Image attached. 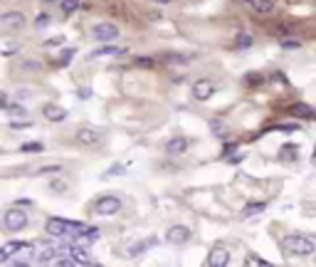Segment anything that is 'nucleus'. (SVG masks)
<instances>
[{
    "label": "nucleus",
    "mask_w": 316,
    "mask_h": 267,
    "mask_svg": "<svg viewBox=\"0 0 316 267\" xmlns=\"http://www.w3.org/2000/svg\"><path fill=\"white\" fill-rule=\"evenodd\" d=\"M284 248L289 255H299V257H311L316 250V243L311 235H287L284 238Z\"/></svg>",
    "instance_id": "obj_1"
},
{
    "label": "nucleus",
    "mask_w": 316,
    "mask_h": 267,
    "mask_svg": "<svg viewBox=\"0 0 316 267\" xmlns=\"http://www.w3.org/2000/svg\"><path fill=\"white\" fill-rule=\"evenodd\" d=\"M47 235L50 238H57V240H69L72 243V238L77 235V223L75 220H64V218H50L47 220Z\"/></svg>",
    "instance_id": "obj_2"
},
{
    "label": "nucleus",
    "mask_w": 316,
    "mask_h": 267,
    "mask_svg": "<svg viewBox=\"0 0 316 267\" xmlns=\"http://www.w3.org/2000/svg\"><path fill=\"white\" fill-rule=\"evenodd\" d=\"M27 223H30V215L20 208V206L8 208L5 213H3V225H5V230H10V232H20V230H25L27 228Z\"/></svg>",
    "instance_id": "obj_3"
},
{
    "label": "nucleus",
    "mask_w": 316,
    "mask_h": 267,
    "mask_svg": "<svg viewBox=\"0 0 316 267\" xmlns=\"http://www.w3.org/2000/svg\"><path fill=\"white\" fill-rule=\"evenodd\" d=\"M77 144H82V146H96L101 139H104V131L101 129H96V126H89V124H84V126H79L75 134Z\"/></svg>",
    "instance_id": "obj_4"
},
{
    "label": "nucleus",
    "mask_w": 316,
    "mask_h": 267,
    "mask_svg": "<svg viewBox=\"0 0 316 267\" xmlns=\"http://www.w3.org/2000/svg\"><path fill=\"white\" fill-rule=\"evenodd\" d=\"M27 25V18H25V13L22 10H5V13H0V27H5V30H22Z\"/></svg>",
    "instance_id": "obj_5"
},
{
    "label": "nucleus",
    "mask_w": 316,
    "mask_h": 267,
    "mask_svg": "<svg viewBox=\"0 0 316 267\" xmlns=\"http://www.w3.org/2000/svg\"><path fill=\"white\" fill-rule=\"evenodd\" d=\"M92 38L96 42H114L119 38V27L114 22H96L92 27Z\"/></svg>",
    "instance_id": "obj_6"
},
{
    "label": "nucleus",
    "mask_w": 316,
    "mask_h": 267,
    "mask_svg": "<svg viewBox=\"0 0 316 267\" xmlns=\"http://www.w3.org/2000/svg\"><path fill=\"white\" fill-rule=\"evenodd\" d=\"M96 213L99 215H116L119 210H121V198L119 195H114V193H109V195H101L99 201H96Z\"/></svg>",
    "instance_id": "obj_7"
},
{
    "label": "nucleus",
    "mask_w": 316,
    "mask_h": 267,
    "mask_svg": "<svg viewBox=\"0 0 316 267\" xmlns=\"http://www.w3.org/2000/svg\"><path fill=\"white\" fill-rule=\"evenodd\" d=\"M190 238H193V232L188 225H170L166 232V243H170V245H186V243H190Z\"/></svg>",
    "instance_id": "obj_8"
},
{
    "label": "nucleus",
    "mask_w": 316,
    "mask_h": 267,
    "mask_svg": "<svg viewBox=\"0 0 316 267\" xmlns=\"http://www.w3.org/2000/svg\"><path fill=\"white\" fill-rule=\"evenodd\" d=\"M213 94H215V82H213V79H198V82L193 84V96H195L198 102H207Z\"/></svg>",
    "instance_id": "obj_9"
},
{
    "label": "nucleus",
    "mask_w": 316,
    "mask_h": 267,
    "mask_svg": "<svg viewBox=\"0 0 316 267\" xmlns=\"http://www.w3.org/2000/svg\"><path fill=\"white\" fill-rule=\"evenodd\" d=\"M207 265L210 267H225L230 265V250L223 248V245H215L207 255Z\"/></svg>",
    "instance_id": "obj_10"
},
{
    "label": "nucleus",
    "mask_w": 316,
    "mask_h": 267,
    "mask_svg": "<svg viewBox=\"0 0 316 267\" xmlns=\"http://www.w3.org/2000/svg\"><path fill=\"white\" fill-rule=\"evenodd\" d=\"M35 262L40 265H47V262H55V255H57V248H52L50 243H42L40 248H35Z\"/></svg>",
    "instance_id": "obj_11"
},
{
    "label": "nucleus",
    "mask_w": 316,
    "mask_h": 267,
    "mask_svg": "<svg viewBox=\"0 0 316 267\" xmlns=\"http://www.w3.org/2000/svg\"><path fill=\"white\" fill-rule=\"evenodd\" d=\"M186 149H188V139H186V136H173V139L166 144V153H168V156H181V153H186Z\"/></svg>",
    "instance_id": "obj_12"
},
{
    "label": "nucleus",
    "mask_w": 316,
    "mask_h": 267,
    "mask_svg": "<svg viewBox=\"0 0 316 267\" xmlns=\"http://www.w3.org/2000/svg\"><path fill=\"white\" fill-rule=\"evenodd\" d=\"M42 116H45L47 121H64V119H67V109H62V107H57V104H45V107H42Z\"/></svg>",
    "instance_id": "obj_13"
},
{
    "label": "nucleus",
    "mask_w": 316,
    "mask_h": 267,
    "mask_svg": "<svg viewBox=\"0 0 316 267\" xmlns=\"http://www.w3.org/2000/svg\"><path fill=\"white\" fill-rule=\"evenodd\" d=\"M250 5H252V10H257L262 15H269V13H274V0H247Z\"/></svg>",
    "instance_id": "obj_14"
},
{
    "label": "nucleus",
    "mask_w": 316,
    "mask_h": 267,
    "mask_svg": "<svg viewBox=\"0 0 316 267\" xmlns=\"http://www.w3.org/2000/svg\"><path fill=\"white\" fill-rule=\"evenodd\" d=\"M292 114L301 116V119H316L314 107H309V104H304V102H299V104H294V107H292Z\"/></svg>",
    "instance_id": "obj_15"
},
{
    "label": "nucleus",
    "mask_w": 316,
    "mask_h": 267,
    "mask_svg": "<svg viewBox=\"0 0 316 267\" xmlns=\"http://www.w3.org/2000/svg\"><path fill=\"white\" fill-rule=\"evenodd\" d=\"M20 70H22V72H40V70H42V62L35 57L20 59Z\"/></svg>",
    "instance_id": "obj_16"
},
{
    "label": "nucleus",
    "mask_w": 316,
    "mask_h": 267,
    "mask_svg": "<svg viewBox=\"0 0 316 267\" xmlns=\"http://www.w3.org/2000/svg\"><path fill=\"white\" fill-rule=\"evenodd\" d=\"M235 45H237V50H247V47H252V45H255V38H252V32H237V38H235Z\"/></svg>",
    "instance_id": "obj_17"
},
{
    "label": "nucleus",
    "mask_w": 316,
    "mask_h": 267,
    "mask_svg": "<svg viewBox=\"0 0 316 267\" xmlns=\"http://www.w3.org/2000/svg\"><path fill=\"white\" fill-rule=\"evenodd\" d=\"M264 208H267V203H250V206H244V208H242V218L260 215V213H264Z\"/></svg>",
    "instance_id": "obj_18"
},
{
    "label": "nucleus",
    "mask_w": 316,
    "mask_h": 267,
    "mask_svg": "<svg viewBox=\"0 0 316 267\" xmlns=\"http://www.w3.org/2000/svg\"><path fill=\"white\" fill-rule=\"evenodd\" d=\"M59 3V10L64 13V15H72L75 10H79V5H82V0H57Z\"/></svg>",
    "instance_id": "obj_19"
},
{
    "label": "nucleus",
    "mask_w": 316,
    "mask_h": 267,
    "mask_svg": "<svg viewBox=\"0 0 316 267\" xmlns=\"http://www.w3.org/2000/svg\"><path fill=\"white\" fill-rule=\"evenodd\" d=\"M104 55H126V50H121V47H99L89 57H104Z\"/></svg>",
    "instance_id": "obj_20"
},
{
    "label": "nucleus",
    "mask_w": 316,
    "mask_h": 267,
    "mask_svg": "<svg viewBox=\"0 0 316 267\" xmlns=\"http://www.w3.org/2000/svg\"><path fill=\"white\" fill-rule=\"evenodd\" d=\"M62 171H64V169H62L59 163H50V166H40L38 176H52V173H57V176H59Z\"/></svg>",
    "instance_id": "obj_21"
},
{
    "label": "nucleus",
    "mask_w": 316,
    "mask_h": 267,
    "mask_svg": "<svg viewBox=\"0 0 316 267\" xmlns=\"http://www.w3.org/2000/svg\"><path fill=\"white\" fill-rule=\"evenodd\" d=\"M50 22H52V15H50V13H40L38 18H35V22H32V25H35L38 30H45V27H47Z\"/></svg>",
    "instance_id": "obj_22"
},
{
    "label": "nucleus",
    "mask_w": 316,
    "mask_h": 267,
    "mask_svg": "<svg viewBox=\"0 0 316 267\" xmlns=\"http://www.w3.org/2000/svg\"><path fill=\"white\" fill-rule=\"evenodd\" d=\"M72 57H75V50H64V52H62V57L57 59V64H59V67H67V64L72 62Z\"/></svg>",
    "instance_id": "obj_23"
},
{
    "label": "nucleus",
    "mask_w": 316,
    "mask_h": 267,
    "mask_svg": "<svg viewBox=\"0 0 316 267\" xmlns=\"http://www.w3.org/2000/svg\"><path fill=\"white\" fill-rule=\"evenodd\" d=\"M133 62H136V67H153L156 64V59L149 57V55H141V57H136Z\"/></svg>",
    "instance_id": "obj_24"
},
{
    "label": "nucleus",
    "mask_w": 316,
    "mask_h": 267,
    "mask_svg": "<svg viewBox=\"0 0 316 267\" xmlns=\"http://www.w3.org/2000/svg\"><path fill=\"white\" fill-rule=\"evenodd\" d=\"M119 173H124V166H121V163H114L109 171H104V176H101V178H114V176H119Z\"/></svg>",
    "instance_id": "obj_25"
},
{
    "label": "nucleus",
    "mask_w": 316,
    "mask_h": 267,
    "mask_svg": "<svg viewBox=\"0 0 316 267\" xmlns=\"http://www.w3.org/2000/svg\"><path fill=\"white\" fill-rule=\"evenodd\" d=\"M279 45H282L284 50H299V47H301V42H299V40H287V38L282 40Z\"/></svg>",
    "instance_id": "obj_26"
},
{
    "label": "nucleus",
    "mask_w": 316,
    "mask_h": 267,
    "mask_svg": "<svg viewBox=\"0 0 316 267\" xmlns=\"http://www.w3.org/2000/svg\"><path fill=\"white\" fill-rule=\"evenodd\" d=\"M50 188H52L55 193H64V191H67V183L57 178V181H52V183H50Z\"/></svg>",
    "instance_id": "obj_27"
},
{
    "label": "nucleus",
    "mask_w": 316,
    "mask_h": 267,
    "mask_svg": "<svg viewBox=\"0 0 316 267\" xmlns=\"http://www.w3.org/2000/svg\"><path fill=\"white\" fill-rule=\"evenodd\" d=\"M20 151L30 153V151H42V144H22L20 146Z\"/></svg>",
    "instance_id": "obj_28"
},
{
    "label": "nucleus",
    "mask_w": 316,
    "mask_h": 267,
    "mask_svg": "<svg viewBox=\"0 0 316 267\" xmlns=\"http://www.w3.org/2000/svg\"><path fill=\"white\" fill-rule=\"evenodd\" d=\"M20 102H25V99H30L32 96V89H18V94H15Z\"/></svg>",
    "instance_id": "obj_29"
},
{
    "label": "nucleus",
    "mask_w": 316,
    "mask_h": 267,
    "mask_svg": "<svg viewBox=\"0 0 316 267\" xmlns=\"http://www.w3.org/2000/svg\"><path fill=\"white\" fill-rule=\"evenodd\" d=\"M10 126L13 129H30V121H18L15 119V121H10Z\"/></svg>",
    "instance_id": "obj_30"
},
{
    "label": "nucleus",
    "mask_w": 316,
    "mask_h": 267,
    "mask_svg": "<svg viewBox=\"0 0 316 267\" xmlns=\"http://www.w3.org/2000/svg\"><path fill=\"white\" fill-rule=\"evenodd\" d=\"M247 82H250V84H262V75H255V72H250V75H247Z\"/></svg>",
    "instance_id": "obj_31"
},
{
    "label": "nucleus",
    "mask_w": 316,
    "mask_h": 267,
    "mask_svg": "<svg viewBox=\"0 0 316 267\" xmlns=\"http://www.w3.org/2000/svg\"><path fill=\"white\" fill-rule=\"evenodd\" d=\"M8 109H10V112H13L15 116H25V114H27V112H25L22 107H10V104H8Z\"/></svg>",
    "instance_id": "obj_32"
},
{
    "label": "nucleus",
    "mask_w": 316,
    "mask_h": 267,
    "mask_svg": "<svg viewBox=\"0 0 316 267\" xmlns=\"http://www.w3.org/2000/svg\"><path fill=\"white\" fill-rule=\"evenodd\" d=\"M8 104H10V99L5 92H0V109H8Z\"/></svg>",
    "instance_id": "obj_33"
},
{
    "label": "nucleus",
    "mask_w": 316,
    "mask_h": 267,
    "mask_svg": "<svg viewBox=\"0 0 316 267\" xmlns=\"http://www.w3.org/2000/svg\"><path fill=\"white\" fill-rule=\"evenodd\" d=\"M45 45H47V47H55V45H64V38H55V40H47V42H45Z\"/></svg>",
    "instance_id": "obj_34"
},
{
    "label": "nucleus",
    "mask_w": 316,
    "mask_h": 267,
    "mask_svg": "<svg viewBox=\"0 0 316 267\" xmlns=\"http://www.w3.org/2000/svg\"><path fill=\"white\" fill-rule=\"evenodd\" d=\"M8 260H10V255L5 252V248H0V265H3V262H8Z\"/></svg>",
    "instance_id": "obj_35"
},
{
    "label": "nucleus",
    "mask_w": 316,
    "mask_h": 267,
    "mask_svg": "<svg viewBox=\"0 0 316 267\" xmlns=\"http://www.w3.org/2000/svg\"><path fill=\"white\" fill-rule=\"evenodd\" d=\"M156 3H158V5H168L170 0H156Z\"/></svg>",
    "instance_id": "obj_36"
},
{
    "label": "nucleus",
    "mask_w": 316,
    "mask_h": 267,
    "mask_svg": "<svg viewBox=\"0 0 316 267\" xmlns=\"http://www.w3.org/2000/svg\"><path fill=\"white\" fill-rule=\"evenodd\" d=\"M42 3H47V5H52V3H57V0H42Z\"/></svg>",
    "instance_id": "obj_37"
}]
</instances>
